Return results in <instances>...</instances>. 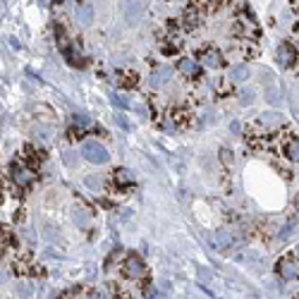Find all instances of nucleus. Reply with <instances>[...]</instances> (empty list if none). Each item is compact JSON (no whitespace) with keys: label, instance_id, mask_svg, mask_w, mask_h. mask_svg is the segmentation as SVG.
Returning <instances> with one entry per match:
<instances>
[{"label":"nucleus","instance_id":"34","mask_svg":"<svg viewBox=\"0 0 299 299\" xmlns=\"http://www.w3.org/2000/svg\"><path fill=\"white\" fill-rule=\"evenodd\" d=\"M38 2H46V0H38Z\"/></svg>","mask_w":299,"mask_h":299},{"label":"nucleus","instance_id":"8","mask_svg":"<svg viewBox=\"0 0 299 299\" xmlns=\"http://www.w3.org/2000/svg\"><path fill=\"white\" fill-rule=\"evenodd\" d=\"M259 120H261V125H266V127H280L285 120H282V115L280 112H275V110H266V112H261L259 115Z\"/></svg>","mask_w":299,"mask_h":299},{"label":"nucleus","instance_id":"24","mask_svg":"<svg viewBox=\"0 0 299 299\" xmlns=\"http://www.w3.org/2000/svg\"><path fill=\"white\" fill-rule=\"evenodd\" d=\"M75 122H77L79 127H84V125H89V117H86L84 112H77V115H75Z\"/></svg>","mask_w":299,"mask_h":299},{"label":"nucleus","instance_id":"15","mask_svg":"<svg viewBox=\"0 0 299 299\" xmlns=\"http://www.w3.org/2000/svg\"><path fill=\"white\" fill-rule=\"evenodd\" d=\"M72 218H75V223H77L79 227H86V225H89V220H91V213H89L84 206H75V213H72Z\"/></svg>","mask_w":299,"mask_h":299},{"label":"nucleus","instance_id":"23","mask_svg":"<svg viewBox=\"0 0 299 299\" xmlns=\"http://www.w3.org/2000/svg\"><path fill=\"white\" fill-rule=\"evenodd\" d=\"M62 158H65V163L72 165V168H75V165H77V161H79V158L75 156V151H65V153H62Z\"/></svg>","mask_w":299,"mask_h":299},{"label":"nucleus","instance_id":"22","mask_svg":"<svg viewBox=\"0 0 299 299\" xmlns=\"http://www.w3.org/2000/svg\"><path fill=\"white\" fill-rule=\"evenodd\" d=\"M110 103L117 106V108H130V103H127L122 96H117V93H110Z\"/></svg>","mask_w":299,"mask_h":299},{"label":"nucleus","instance_id":"21","mask_svg":"<svg viewBox=\"0 0 299 299\" xmlns=\"http://www.w3.org/2000/svg\"><path fill=\"white\" fill-rule=\"evenodd\" d=\"M84 185H86L91 191H101V180H98V177H86Z\"/></svg>","mask_w":299,"mask_h":299},{"label":"nucleus","instance_id":"14","mask_svg":"<svg viewBox=\"0 0 299 299\" xmlns=\"http://www.w3.org/2000/svg\"><path fill=\"white\" fill-rule=\"evenodd\" d=\"M115 182L122 185V187H127V185L134 182V172L127 170V168H120V170H115Z\"/></svg>","mask_w":299,"mask_h":299},{"label":"nucleus","instance_id":"11","mask_svg":"<svg viewBox=\"0 0 299 299\" xmlns=\"http://www.w3.org/2000/svg\"><path fill=\"white\" fill-rule=\"evenodd\" d=\"M246 77H249V65H235V67H230V75H227L230 82H244Z\"/></svg>","mask_w":299,"mask_h":299},{"label":"nucleus","instance_id":"16","mask_svg":"<svg viewBox=\"0 0 299 299\" xmlns=\"http://www.w3.org/2000/svg\"><path fill=\"white\" fill-rule=\"evenodd\" d=\"M34 136L36 139H41V141H51V127H46V125H34Z\"/></svg>","mask_w":299,"mask_h":299},{"label":"nucleus","instance_id":"28","mask_svg":"<svg viewBox=\"0 0 299 299\" xmlns=\"http://www.w3.org/2000/svg\"><path fill=\"white\" fill-rule=\"evenodd\" d=\"M230 130H232L235 134H240V130H242V125H240V122H232V125H230Z\"/></svg>","mask_w":299,"mask_h":299},{"label":"nucleus","instance_id":"25","mask_svg":"<svg viewBox=\"0 0 299 299\" xmlns=\"http://www.w3.org/2000/svg\"><path fill=\"white\" fill-rule=\"evenodd\" d=\"M115 120H117V125H120V127H122V130H130V125H127V120H125V117H122V115H117V117H115Z\"/></svg>","mask_w":299,"mask_h":299},{"label":"nucleus","instance_id":"2","mask_svg":"<svg viewBox=\"0 0 299 299\" xmlns=\"http://www.w3.org/2000/svg\"><path fill=\"white\" fill-rule=\"evenodd\" d=\"M122 271H125V275H127V278H132V280H139V278H144V275H146L144 261H141L139 256H127V259H125Z\"/></svg>","mask_w":299,"mask_h":299},{"label":"nucleus","instance_id":"19","mask_svg":"<svg viewBox=\"0 0 299 299\" xmlns=\"http://www.w3.org/2000/svg\"><path fill=\"white\" fill-rule=\"evenodd\" d=\"M185 24H187V27H196V24H199L196 10H187V12H185Z\"/></svg>","mask_w":299,"mask_h":299},{"label":"nucleus","instance_id":"3","mask_svg":"<svg viewBox=\"0 0 299 299\" xmlns=\"http://www.w3.org/2000/svg\"><path fill=\"white\" fill-rule=\"evenodd\" d=\"M122 15H125L127 24H136L139 17L144 15V2L141 0H127L125 7H122Z\"/></svg>","mask_w":299,"mask_h":299},{"label":"nucleus","instance_id":"20","mask_svg":"<svg viewBox=\"0 0 299 299\" xmlns=\"http://www.w3.org/2000/svg\"><path fill=\"white\" fill-rule=\"evenodd\" d=\"M287 156H290L292 161H299V141L292 139V141L287 144Z\"/></svg>","mask_w":299,"mask_h":299},{"label":"nucleus","instance_id":"17","mask_svg":"<svg viewBox=\"0 0 299 299\" xmlns=\"http://www.w3.org/2000/svg\"><path fill=\"white\" fill-rule=\"evenodd\" d=\"M266 98H268V103H271V106H280V103H282V98H280V91H278L273 84L268 86V89H266Z\"/></svg>","mask_w":299,"mask_h":299},{"label":"nucleus","instance_id":"29","mask_svg":"<svg viewBox=\"0 0 299 299\" xmlns=\"http://www.w3.org/2000/svg\"><path fill=\"white\" fill-rule=\"evenodd\" d=\"M199 278H201V280H211V275L204 271V268H199Z\"/></svg>","mask_w":299,"mask_h":299},{"label":"nucleus","instance_id":"30","mask_svg":"<svg viewBox=\"0 0 299 299\" xmlns=\"http://www.w3.org/2000/svg\"><path fill=\"white\" fill-rule=\"evenodd\" d=\"M199 2H201V5H216L218 0H199Z\"/></svg>","mask_w":299,"mask_h":299},{"label":"nucleus","instance_id":"12","mask_svg":"<svg viewBox=\"0 0 299 299\" xmlns=\"http://www.w3.org/2000/svg\"><path fill=\"white\" fill-rule=\"evenodd\" d=\"M230 244H232L230 232H227V230H216V235H213V246H216V249H227Z\"/></svg>","mask_w":299,"mask_h":299},{"label":"nucleus","instance_id":"26","mask_svg":"<svg viewBox=\"0 0 299 299\" xmlns=\"http://www.w3.org/2000/svg\"><path fill=\"white\" fill-rule=\"evenodd\" d=\"M290 235H292V223L282 227V232H280V237H290Z\"/></svg>","mask_w":299,"mask_h":299},{"label":"nucleus","instance_id":"7","mask_svg":"<svg viewBox=\"0 0 299 299\" xmlns=\"http://www.w3.org/2000/svg\"><path fill=\"white\" fill-rule=\"evenodd\" d=\"M12 177H15V182H17L19 187H29V185H31V180H34V172L27 170V168L15 165V168H12Z\"/></svg>","mask_w":299,"mask_h":299},{"label":"nucleus","instance_id":"18","mask_svg":"<svg viewBox=\"0 0 299 299\" xmlns=\"http://www.w3.org/2000/svg\"><path fill=\"white\" fill-rule=\"evenodd\" d=\"M240 103L242 106H251L254 103V89H242L240 91Z\"/></svg>","mask_w":299,"mask_h":299},{"label":"nucleus","instance_id":"5","mask_svg":"<svg viewBox=\"0 0 299 299\" xmlns=\"http://www.w3.org/2000/svg\"><path fill=\"white\" fill-rule=\"evenodd\" d=\"M170 77H172V67L161 65V67H156V70H153V75H151V86H163Z\"/></svg>","mask_w":299,"mask_h":299},{"label":"nucleus","instance_id":"31","mask_svg":"<svg viewBox=\"0 0 299 299\" xmlns=\"http://www.w3.org/2000/svg\"><path fill=\"white\" fill-rule=\"evenodd\" d=\"M86 299H101V297H98V295L93 292V295H89V297H86Z\"/></svg>","mask_w":299,"mask_h":299},{"label":"nucleus","instance_id":"33","mask_svg":"<svg viewBox=\"0 0 299 299\" xmlns=\"http://www.w3.org/2000/svg\"><path fill=\"white\" fill-rule=\"evenodd\" d=\"M297 256H299V244H297Z\"/></svg>","mask_w":299,"mask_h":299},{"label":"nucleus","instance_id":"6","mask_svg":"<svg viewBox=\"0 0 299 299\" xmlns=\"http://www.w3.org/2000/svg\"><path fill=\"white\" fill-rule=\"evenodd\" d=\"M278 62H280L282 67H292V65H295V48L287 46V43H282V46L278 48Z\"/></svg>","mask_w":299,"mask_h":299},{"label":"nucleus","instance_id":"4","mask_svg":"<svg viewBox=\"0 0 299 299\" xmlns=\"http://www.w3.org/2000/svg\"><path fill=\"white\" fill-rule=\"evenodd\" d=\"M278 271H280V275H282L285 280H297L299 278V263L295 261V259H280Z\"/></svg>","mask_w":299,"mask_h":299},{"label":"nucleus","instance_id":"1","mask_svg":"<svg viewBox=\"0 0 299 299\" xmlns=\"http://www.w3.org/2000/svg\"><path fill=\"white\" fill-rule=\"evenodd\" d=\"M82 156L89 161V163H108V151H106V146L101 144V141H96V139H89V141H84L82 144Z\"/></svg>","mask_w":299,"mask_h":299},{"label":"nucleus","instance_id":"10","mask_svg":"<svg viewBox=\"0 0 299 299\" xmlns=\"http://www.w3.org/2000/svg\"><path fill=\"white\" fill-rule=\"evenodd\" d=\"M177 67H180V72H182L185 77H196V75H199V65H196V60H191V57H182Z\"/></svg>","mask_w":299,"mask_h":299},{"label":"nucleus","instance_id":"32","mask_svg":"<svg viewBox=\"0 0 299 299\" xmlns=\"http://www.w3.org/2000/svg\"><path fill=\"white\" fill-rule=\"evenodd\" d=\"M5 278H7V275H5V273L0 271V280H5Z\"/></svg>","mask_w":299,"mask_h":299},{"label":"nucleus","instance_id":"13","mask_svg":"<svg viewBox=\"0 0 299 299\" xmlns=\"http://www.w3.org/2000/svg\"><path fill=\"white\" fill-rule=\"evenodd\" d=\"M77 19H79V24H82V27H89V24H91V19H93V7H91V5H82V7H77Z\"/></svg>","mask_w":299,"mask_h":299},{"label":"nucleus","instance_id":"9","mask_svg":"<svg viewBox=\"0 0 299 299\" xmlns=\"http://www.w3.org/2000/svg\"><path fill=\"white\" fill-rule=\"evenodd\" d=\"M201 62H204L206 67H220V65H223V57H220V53H218V51H213V48H206V51L201 53Z\"/></svg>","mask_w":299,"mask_h":299},{"label":"nucleus","instance_id":"27","mask_svg":"<svg viewBox=\"0 0 299 299\" xmlns=\"http://www.w3.org/2000/svg\"><path fill=\"white\" fill-rule=\"evenodd\" d=\"M17 292H19L22 297H29V295H31V290H29V285H19V290H17Z\"/></svg>","mask_w":299,"mask_h":299}]
</instances>
